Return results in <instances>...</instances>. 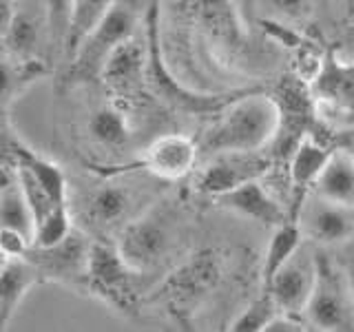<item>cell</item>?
<instances>
[{"instance_id": "4dcf8cb0", "label": "cell", "mask_w": 354, "mask_h": 332, "mask_svg": "<svg viewBox=\"0 0 354 332\" xmlns=\"http://www.w3.org/2000/svg\"><path fill=\"white\" fill-rule=\"evenodd\" d=\"M335 144H337V149L346 151L350 158L354 160V124L337 129V133H335Z\"/></svg>"}, {"instance_id": "cb8c5ba5", "label": "cell", "mask_w": 354, "mask_h": 332, "mask_svg": "<svg viewBox=\"0 0 354 332\" xmlns=\"http://www.w3.org/2000/svg\"><path fill=\"white\" fill-rule=\"evenodd\" d=\"M49 73V64L42 58H3V109L9 116V107L27 89Z\"/></svg>"}, {"instance_id": "9c48e42d", "label": "cell", "mask_w": 354, "mask_h": 332, "mask_svg": "<svg viewBox=\"0 0 354 332\" xmlns=\"http://www.w3.org/2000/svg\"><path fill=\"white\" fill-rule=\"evenodd\" d=\"M144 36L149 42V73L147 82L158 91L166 102L184 113H217L224 109L230 100H235L239 93H219V95H202L195 91H188L184 84L173 80L171 71L166 69L162 58V44H160V5L151 3L144 16Z\"/></svg>"}, {"instance_id": "83f0119b", "label": "cell", "mask_w": 354, "mask_h": 332, "mask_svg": "<svg viewBox=\"0 0 354 332\" xmlns=\"http://www.w3.org/2000/svg\"><path fill=\"white\" fill-rule=\"evenodd\" d=\"M261 18L286 22V25H301L315 11V0H257Z\"/></svg>"}, {"instance_id": "5b68a950", "label": "cell", "mask_w": 354, "mask_h": 332, "mask_svg": "<svg viewBox=\"0 0 354 332\" xmlns=\"http://www.w3.org/2000/svg\"><path fill=\"white\" fill-rule=\"evenodd\" d=\"M142 273L122 257L113 239L93 237L88 261V297L100 299L106 308L124 319L140 315L147 297L142 293Z\"/></svg>"}, {"instance_id": "44dd1931", "label": "cell", "mask_w": 354, "mask_h": 332, "mask_svg": "<svg viewBox=\"0 0 354 332\" xmlns=\"http://www.w3.org/2000/svg\"><path fill=\"white\" fill-rule=\"evenodd\" d=\"M40 284L42 277L31 259H3V270H0V330L9 328L25 297Z\"/></svg>"}, {"instance_id": "f546056e", "label": "cell", "mask_w": 354, "mask_h": 332, "mask_svg": "<svg viewBox=\"0 0 354 332\" xmlns=\"http://www.w3.org/2000/svg\"><path fill=\"white\" fill-rule=\"evenodd\" d=\"M31 246L33 241L27 235H22L20 230L0 228V252H3V259L25 257Z\"/></svg>"}, {"instance_id": "7402d4cb", "label": "cell", "mask_w": 354, "mask_h": 332, "mask_svg": "<svg viewBox=\"0 0 354 332\" xmlns=\"http://www.w3.org/2000/svg\"><path fill=\"white\" fill-rule=\"evenodd\" d=\"M306 243V235L301 230L299 219L292 215L283 224L270 228V237L266 243L263 259H261V288H266L272 277L295 257V252Z\"/></svg>"}, {"instance_id": "4fadbf2b", "label": "cell", "mask_w": 354, "mask_h": 332, "mask_svg": "<svg viewBox=\"0 0 354 332\" xmlns=\"http://www.w3.org/2000/svg\"><path fill=\"white\" fill-rule=\"evenodd\" d=\"M310 89L317 100L319 116H332L354 124V62L339 58L328 49L319 62V69L310 77Z\"/></svg>"}, {"instance_id": "4316f807", "label": "cell", "mask_w": 354, "mask_h": 332, "mask_svg": "<svg viewBox=\"0 0 354 332\" xmlns=\"http://www.w3.org/2000/svg\"><path fill=\"white\" fill-rule=\"evenodd\" d=\"M73 228H75V221H73L71 204L69 206H58L36 224V232H33V246H53V243L62 241Z\"/></svg>"}, {"instance_id": "603a6c76", "label": "cell", "mask_w": 354, "mask_h": 332, "mask_svg": "<svg viewBox=\"0 0 354 332\" xmlns=\"http://www.w3.org/2000/svg\"><path fill=\"white\" fill-rule=\"evenodd\" d=\"M319 197L332 199L339 204L354 206V160L346 151L337 149L328 160L326 169L321 171L313 191Z\"/></svg>"}, {"instance_id": "2e32d148", "label": "cell", "mask_w": 354, "mask_h": 332, "mask_svg": "<svg viewBox=\"0 0 354 332\" xmlns=\"http://www.w3.org/2000/svg\"><path fill=\"white\" fill-rule=\"evenodd\" d=\"M149 73V42L147 36H133L111 53L104 64L102 82L111 93L124 98V102L138 95Z\"/></svg>"}, {"instance_id": "484cf974", "label": "cell", "mask_w": 354, "mask_h": 332, "mask_svg": "<svg viewBox=\"0 0 354 332\" xmlns=\"http://www.w3.org/2000/svg\"><path fill=\"white\" fill-rule=\"evenodd\" d=\"M261 295L254 297L252 302L239 310V315L228 324L230 332H266L272 321L281 315V308L277 306L274 297L261 288Z\"/></svg>"}, {"instance_id": "9a60e30c", "label": "cell", "mask_w": 354, "mask_h": 332, "mask_svg": "<svg viewBox=\"0 0 354 332\" xmlns=\"http://www.w3.org/2000/svg\"><path fill=\"white\" fill-rule=\"evenodd\" d=\"M317 284V250L306 248V243L295 252V257L272 277L266 286L281 313L306 317V308L310 304Z\"/></svg>"}, {"instance_id": "1f68e13d", "label": "cell", "mask_w": 354, "mask_h": 332, "mask_svg": "<svg viewBox=\"0 0 354 332\" xmlns=\"http://www.w3.org/2000/svg\"><path fill=\"white\" fill-rule=\"evenodd\" d=\"M339 250H341V257H337V259H339V264L343 266V268H346L350 282L354 286V239H350L348 243L339 246Z\"/></svg>"}, {"instance_id": "ac0fdd59", "label": "cell", "mask_w": 354, "mask_h": 332, "mask_svg": "<svg viewBox=\"0 0 354 332\" xmlns=\"http://www.w3.org/2000/svg\"><path fill=\"white\" fill-rule=\"evenodd\" d=\"M217 204L228 213H235L268 228L279 226L288 217H292V210H288L286 204H281L279 197H274L261 180H252L232 188L226 195L217 197Z\"/></svg>"}, {"instance_id": "7c38bea8", "label": "cell", "mask_w": 354, "mask_h": 332, "mask_svg": "<svg viewBox=\"0 0 354 332\" xmlns=\"http://www.w3.org/2000/svg\"><path fill=\"white\" fill-rule=\"evenodd\" d=\"M295 217L301 224L306 241L319 248H339L354 239V206L308 193Z\"/></svg>"}, {"instance_id": "e0dca14e", "label": "cell", "mask_w": 354, "mask_h": 332, "mask_svg": "<svg viewBox=\"0 0 354 332\" xmlns=\"http://www.w3.org/2000/svg\"><path fill=\"white\" fill-rule=\"evenodd\" d=\"M337 151L335 136H324V133H310L301 142L297 144V149L288 158V182L295 193V204H292V215L297 208L301 206L306 195L313 191L317 177L326 169L328 160L332 153Z\"/></svg>"}, {"instance_id": "ba28073f", "label": "cell", "mask_w": 354, "mask_h": 332, "mask_svg": "<svg viewBox=\"0 0 354 332\" xmlns=\"http://www.w3.org/2000/svg\"><path fill=\"white\" fill-rule=\"evenodd\" d=\"M93 237L84 228H73L53 246H31L25 255L38 268L42 284L62 286L71 293L88 295V261Z\"/></svg>"}, {"instance_id": "8992f818", "label": "cell", "mask_w": 354, "mask_h": 332, "mask_svg": "<svg viewBox=\"0 0 354 332\" xmlns=\"http://www.w3.org/2000/svg\"><path fill=\"white\" fill-rule=\"evenodd\" d=\"M310 330L354 332V286L337 257L317 250V284L306 308Z\"/></svg>"}, {"instance_id": "30bf717a", "label": "cell", "mask_w": 354, "mask_h": 332, "mask_svg": "<svg viewBox=\"0 0 354 332\" xmlns=\"http://www.w3.org/2000/svg\"><path fill=\"white\" fill-rule=\"evenodd\" d=\"M77 206L88 235L115 239L118 232L151 204H140V193L131 184L122 180H104L84 193Z\"/></svg>"}, {"instance_id": "52a82bcc", "label": "cell", "mask_w": 354, "mask_h": 332, "mask_svg": "<svg viewBox=\"0 0 354 332\" xmlns=\"http://www.w3.org/2000/svg\"><path fill=\"white\" fill-rule=\"evenodd\" d=\"M279 109V129L268 153L274 162H288L297 144L319 129V109L304 75H286L270 93Z\"/></svg>"}, {"instance_id": "d4e9b609", "label": "cell", "mask_w": 354, "mask_h": 332, "mask_svg": "<svg viewBox=\"0 0 354 332\" xmlns=\"http://www.w3.org/2000/svg\"><path fill=\"white\" fill-rule=\"evenodd\" d=\"M118 0H73V14H71V27L64 44V60H69L80 47L82 40L91 33L100 22L104 20Z\"/></svg>"}, {"instance_id": "5bb4252c", "label": "cell", "mask_w": 354, "mask_h": 332, "mask_svg": "<svg viewBox=\"0 0 354 332\" xmlns=\"http://www.w3.org/2000/svg\"><path fill=\"white\" fill-rule=\"evenodd\" d=\"M199 158L202 151L197 140L186 133H162L147 144L140 164L155 180L180 182L197 169Z\"/></svg>"}, {"instance_id": "7a4b0ae2", "label": "cell", "mask_w": 354, "mask_h": 332, "mask_svg": "<svg viewBox=\"0 0 354 332\" xmlns=\"http://www.w3.org/2000/svg\"><path fill=\"white\" fill-rule=\"evenodd\" d=\"M226 273V252L202 248L180 261L149 293L147 302L160 306L177 326L188 328Z\"/></svg>"}, {"instance_id": "d6986e66", "label": "cell", "mask_w": 354, "mask_h": 332, "mask_svg": "<svg viewBox=\"0 0 354 332\" xmlns=\"http://www.w3.org/2000/svg\"><path fill=\"white\" fill-rule=\"evenodd\" d=\"M42 42L51 44L42 5L38 7V11H33L25 7V0H18V9L14 18L7 25H3L5 55H11V58H40L38 51Z\"/></svg>"}, {"instance_id": "ffe728a7", "label": "cell", "mask_w": 354, "mask_h": 332, "mask_svg": "<svg viewBox=\"0 0 354 332\" xmlns=\"http://www.w3.org/2000/svg\"><path fill=\"white\" fill-rule=\"evenodd\" d=\"M86 136L91 140L93 147L109 151V153H122L131 147L133 131L129 113H127V102H111L100 104L91 111V116L86 118Z\"/></svg>"}, {"instance_id": "277c9868", "label": "cell", "mask_w": 354, "mask_h": 332, "mask_svg": "<svg viewBox=\"0 0 354 332\" xmlns=\"http://www.w3.org/2000/svg\"><path fill=\"white\" fill-rule=\"evenodd\" d=\"M184 235L182 217L173 206L151 204L144 213L118 232L113 239L133 268L142 275L158 273L171 259Z\"/></svg>"}, {"instance_id": "8fae6325", "label": "cell", "mask_w": 354, "mask_h": 332, "mask_svg": "<svg viewBox=\"0 0 354 332\" xmlns=\"http://www.w3.org/2000/svg\"><path fill=\"white\" fill-rule=\"evenodd\" d=\"M272 164L274 160L268 151H224L208 155L197 173L195 188L217 199L246 182L263 180Z\"/></svg>"}, {"instance_id": "3957f363", "label": "cell", "mask_w": 354, "mask_h": 332, "mask_svg": "<svg viewBox=\"0 0 354 332\" xmlns=\"http://www.w3.org/2000/svg\"><path fill=\"white\" fill-rule=\"evenodd\" d=\"M147 9H142L136 0H118L104 20L82 40L75 53L66 60L62 82L66 86L93 84L102 80L104 64L122 42L138 36Z\"/></svg>"}, {"instance_id": "f1b7e54d", "label": "cell", "mask_w": 354, "mask_h": 332, "mask_svg": "<svg viewBox=\"0 0 354 332\" xmlns=\"http://www.w3.org/2000/svg\"><path fill=\"white\" fill-rule=\"evenodd\" d=\"M44 18H47L51 47L58 49L64 55L66 36L71 27V14H73V0H40Z\"/></svg>"}, {"instance_id": "6da1fadb", "label": "cell", "mask_w": 354, "mask_h": 332, "mask_svg": "<svg viewBox=\"0 0 354 332\" xmlns=\"http://www.w3.org/2000/svg\"><path fill=\"white\" fill-rule=\"evenodd\" d=\"M279 129V109L274 98L261 91H241L217 111L215 120L199 138L204 158L224 151H266Z\"/></svg>"}]
</instances>
